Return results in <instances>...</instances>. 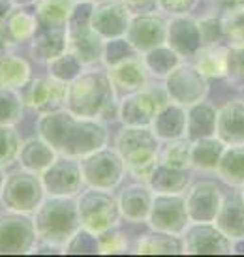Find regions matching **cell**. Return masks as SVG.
<instances>
[{
  "label": "cell",
  "instance_id": "obj_1",
  "mask_svg": "<svg viewBox=\"0 0 244 257\" xmlns=\"http://www.w3.org/2000/svg\"><path fill=\"white\" fill-rule=\"evenodd\" d=\"M225 132L229 134V141L244 143V105L235 103L231 105L225 116Z\"/></svg>",
  "mask_w": 244,
  "mask_h": 257
}]
</instances>
